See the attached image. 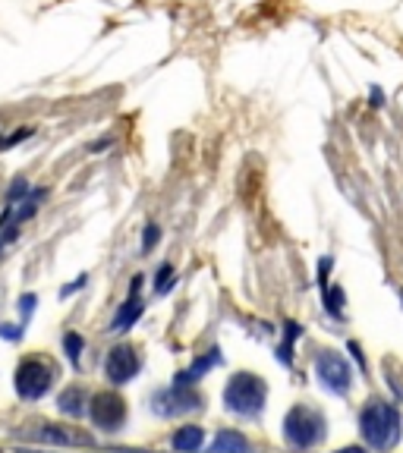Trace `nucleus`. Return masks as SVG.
<instances>
[{"label":"nucleus","mask_w":403,"mask_h":453,"mask_svg":"<svg viewBox=\"0 0 403 453\" xmlns=\"http://www.w3.org/2000/svg\"><path fill=\"white\" fill-rule=\"evenodd\" d=\"M299 333V327L296 324H287V340H283V346H281V359L290 365V350H293V337Z\"/></svg>","instance_id":"16"},{"label":"nucleus","mask_w":403,"mask_h":453,"mask_svg":"<svg viewBox=\"0 0 403 453\" xmlns=\"http://www.w3.org/2000/svg\"><path fill=\"white\" fill-rule=\"evenodd\" d=\"M41 440H48V444H66V447H88L92 444V438L82 431H76V428H66V425H41Z\"/></svg>","instance_id":"10"},{"label":"nucleus","mask_w":403,"mask_h":453,"mask_svg":"<svg viewBox=\"0 0 403 453\" xmlns=\"http://www.w3.org/2000/svg\"><path fill=\"white\" fill-rule=\"evenodd\" d=\"M211 453H249V440H246V434L227 428V431H220L218 438H214Z\"/></svg>","instance_id":"12"},{"label":"nucleus","mask_w":403,"mask_h":453,"mask_svg":"<svg viewBox=\"0 0 403 453\" xmlns=\"http://www.w3.org/2000/svg\"><path fill=\"white\" fill-rule=\"evenodd\" d=\"M337 453H365L362 447H344V450H337Z\"/></svg>","instance_id":"22"},{"label":"nucleus","mask_w":403,"mask_h":453,"mask_svg":"<svg viewBox=\"0 0 403 453\" xmlns=\"http://www.w3.org/2000/svg\"><path fill=\"white\" fill-rule=\"evenodd\" d=\"M139 287H142V277H136V280H132V296L129 299L123 302V305H120V312L113 315V321H111V331H126V327H132V321L139 318V315H142V299H139Z\"/></svg>","instance_id":"9"},{"label":"nucleus","mask_w":403,"mask_h":453,"mask_svg":"<svg viewBox=\"0 0 403 453\" xmlns=\"http://www.w3.org/2000/svg\"><path fill=\"white\" fill-rule=\"evenodd\" d=\"M283 438L296 450H309L325 438V415L312 406H293L283 419Z\"/></svg>","instance_id":"3"},{"label":"nucleus","mask_w":403,"mask_h":453,"mask_svg":"<svg viewBox=\"0 0 403 453\" xmlns=\"http://www.w3.org/2000/svg\"><path fill=\"white\" fill-rule=\"evenodd\" d=\"M104 368H107V378H111L113 384H126L139 371V352L132 350V346H113V350L107 352Z\"/></svg>","instance_id":"7"},{"label":"nucleus","mask_w":403,"mask_h":453,"mask_svg":"<svg viewBox=\"0 0 403 453\" xmlns=\"http://www.w3.org/2000/svg\"><path fill=\"white\" fill-rule=\"evenodd\" d=\"M63 343H66V356L73 359V362H79V352H82V337L79 333H66Z\"/></svg>","instance_id":"15"},{"label":"nucleus","mask_w":403,"mask_h":453,"mask_svg":"<svg viewBox=\"0 0 403 453\" xmlns=\"http://www.w3.org/2000/svg\"><path fill=\"white\" fill-rule=\"evenodd\" d=\"M157 236H161V230H157V226H155V224H151V226H148V230H145V236H142V249H145V252H148V249H151V245H155V243H157Z\"/></svg>","instance_id":"19"},{"label":"nucleus","mask_w":403,"mask_h":453,"mask_svg":"<svg viewBox=\"0 0 403 453\" xmlns=\"http://www.w3.org/2000/svg\"><path fill=\"white\" fill-rule=\"evenodd\" d=\"M25 136H29V129H22V132H13V136H3V138H0V148H6V145H16V142H22Z\"/></svg>","instance_id":"20"},{"label":"nucleus","mask_w":403,"mask_h":453,"mask_svg":"<svg viewBox=\"0 0 403 453\" xmlns=\"http://www.w3.org/2000/svg\"><path fill=\"white\" fill-rule=\"evenodd\" d=\"M202 440H205V428L202 425H183L174 434V447L180 453H195L202 447Z\"/></svg>","instance_id":"11"},{"label":"nucleus","mask_w":403,"mask_h":453,"mask_svg":"<svg viewBox=\"0 0 403 453\" xmlns=\"http://www.w3.org/2000/svg\"><path fill=\"white\" fill-rule=\"evenodd\" d=\"M50 381H54V368L41 359H25L16 368V390L25 400H38V396L48 394Z\"/></svg>","instance_id":"4"},{"label":"nucleus","mask_w":403,"mask_h":453,"mask_svg":"<svg viewBox=\"0 0 403 453\" xmlns=\"http://www.w3.org/2000/svg\"><path fill=\"white\" fill-rule=\"evenodd\" d=\"M82 400H85V394H82V387H69V390H63L60 394V409L66 415H82L85 412V406H82Z\"/></svg>","instance_id":"13"},{"label":"nucleus","mask_w":403,"mask_h":453,"mask_svg":"<svg viewBox=\"0 0 403 453\" xmlns=\"http://www.w3.org/2000/svg\"><path fill=\"white\" fill-rule=\"evenodd\" d=\"M325 308H331L334 315H340V308H344V289L334 287L331 293H325Z\"/></svg>","instance_id":"14"},{"label":"nucleus","mask_w":403,"mask_h":453,"mask_svg":"<svg viewBox=\"0 0 403 453\" xmlns=\"http://www.w3.org/2000/svg\"><path fill=\"white\" fill-rule=\"evenodd\" d=\"M170 274H174V268H170V264H161V271H157V289H167L170 287Z\"/></svg>","instance_id":"18"},{"label":"nucleus","mask_w":403,"mask_h":453,"mask_svg":"<svg viewBox=\"0 0 403 453\" xmlns=\"http://www.w3.org/2000/svg\"><path fill=\"white\" fill-rule=\"evenodd\" d=\"M199 406H202L199 394H192L189 387H176V384H174V390H167V394H157V396H155V409H157L161 415L189 412V409H199Z\"/></svg>","instance_id":"8"},{"label":"nucleus","mask_w":403,"mask_h":453,"mask_svg":"<svg viewBox=\"0 0 403 453\" xmlns=\"http://www.w3.org/2000/svg\"><path fill=\"white\" fill-rule=\"evenodd\" d=\"M359 431H362L365 444L375 447V450H388L397 444L400 438V415L390 403L384 400H372L369 406L359 415Z\"/></svg>","instance_id":"1"},{"label":"nucleus","mask_w":403,"mask_h":453,"mask_svg":"<svg viewBox=\"0 0 403 453\" xmlns=\"http://www.w3.org/2000/svg\"><path fill=\"white\" fill-rule=\"evenodd\" d=\"M22 195H25V180H16L10 186V192H6V201H10V208L19 205V201H22Z\"/></svg>","instance_id":"17"},{"label":"nucleus","mask_w":403,"mask_h":453,"mask_svg":"<svg viewBox=\"0 0 403 453\" xmlns=\"http://www.w3.org/2000/svg\"><path fill=\"white\" fill-rule=\"evenodd\" d=\"M88 412H92V422L98 428H107V431H113V428H120V425H123V419H126V403H123V396L104 390V394H94L92 396V403H88Z\"/></svg>","instance_id":"6"},{"label":"nucleus","mask_w":403,"mask_h":453,"mask_svg":"<svg viewBox=\"0 0 403 453\" xmlns=\"http://www.w3.org/2000/svg\"><path fill=\"white\" fill-rule=\"evenodd\" d=\"M315 375H318V381L325 384L327 390H334V394H344L346 387H350V365L344 362V356H337L334 350H325L318 359H315Z\"/></svg>","instance_id":"5"},{"label":"nucleus","mask_w":403,"mask_h":453,"mask_svg":"<svg viewBox=\"0 0 403 453\" xmlns=\"http://www.w3.org/2000/svg\"><path fill=\"white\" fill-rule=\"evenodd\" d=\"M31 305H35V296H22V312L25 315L31 312Z\"/></svg>","instance_id":"21"},{"label":"nucleus","mask_w":403,"mask_h":453,"mask_svg":"<svg viewBox=\"0 0 403 453\" xmlns=\"http://www.w3.org/2000/svg\"><path fill=\"white\" fill-rule=\"evenodd\" d=\"M264 381L258 375H249V371H239L227 381L224 387V406L236 415H258L264 406Z\"/></svg>","instance_id":"2"}]
</instances>
